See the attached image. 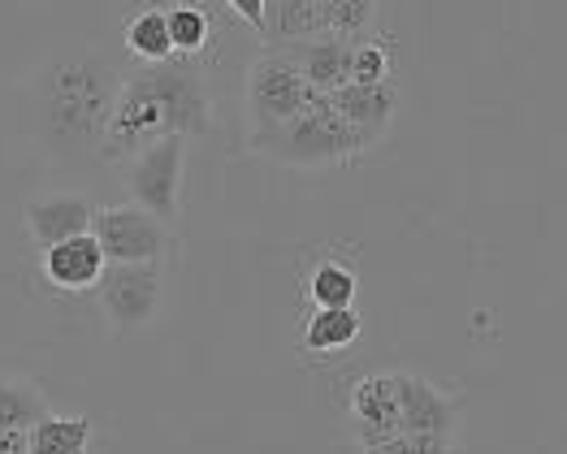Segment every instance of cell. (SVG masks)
<instances>
[{
  "label": "cell",
  "mask_w": 567,
  "mask_h": 454,
  "mask_svg": "<svg viewBox=\"0 0 567 454\" xmlns=\"http://www.w3.org/2000/svg\"><path fill=\"white\" fill-rule=\"evenodd\" d=\"M92 234L109 265H161L178 247L174 226H165L161 217L143 213L135 204L95 208Z\"/></svg>",
  "instance_id": "obj_6"
},
{
  "label": "cell",
  "mask_w": 567,
  "mask_h": 454,
  "mask_svg": "<svg viewBox=\"0 0 567 454\" xmlns=\"http://www.w3.org/2000/svg\"><path fill=\"white\" fill-rule=\"evenodd\" d=\"M394 74V52L381 40H355V52H351V83L355 87H373V83H390Z\"/></svg>",
  "instance_id": "obj_20"
},
{
  "label": "cell",
  "mask_w": 567,
  "mask_h": 454,
  "mask_svg": "<svg viewBox=\"0 0 567 454\" xmlns=\"http://www.w3.org/2000/svg\"><path fill=\"white\" fill-rule=\"evenodd\" d=\"M92 420L87 415H48L27 433L31 454H87L92 451Z\"/></svg>",
  "instance_id": "obj_17"
},
{
  "label": "cell",
  "mask_w": 567,
  "mask_h": 454,
  "mask_svg": "<svg viewBox=\"0 0 567 454\" xmlns=\"http://www.w3.org/2000/svg\"><path fill=\"white\" fill-rule=\"evenodd\" d=\"M355 290H360V277L342 260H321L317 269L308 272L312 308H355Z\"/></svg>",
  "instance_id": "obj_18"
},
{
  "label": "cell",
  "mask_w": 567,
  "mask_h": 454,
  "mask_svg": "<svg viewBox=\"0 0 567 454\" xmlns=\"http://www.w3.org/2000/svg\"><path fill=\"white\" fill-rule=\"evenodd\" d=\"M399 385V433H425V437H460V399L442 385L425 381L421 372H394Z\"/></svg>",
  "instance_id": "obj_8"
},
{
  "label": "cell",
  "mask_w": 567,
  "mask_h": 454,
  "mask_svg": "<svg viewBox=\"0 0 567 454\" xmlns=\"http://www.w3.org/2000/svg\"><path fill=\"white\" fill-rule=\"evenodd\" d=\"M230 13H235L238 22H247L256 35L265 31V0H221Z\"/></svg>",
  "instance_id": "obj_22"
},
{
  "label": "cell",
  "mask_w": 567,
  "mask_h": 454,
  "mask_svg": "<svg viewBox=\"0 0 567 454\" xmlns=\"http://www.w3.org/2000/svg\"><path fill=\"white\" fill-rule=\"evenodd\" d=\"M317 95H321V91L295 70V61L286 56L282 48H265V52L247 65V91H243V100H247V122H251L247 135H265V131L282 126L299 109H308Z\"/></svg>",
  "instance_id": "obj_4"
},
{
  "label": "cell",
  "mask_w": 567,
  "mask_h": 454,
  "mask_svg": "<svg viewBox=\"0 0 567 454\" xmlns=\"http://www.w3.org/2000/svg\"><path fill=\"white\" fill-rule=\"evenodd\" d=\"M360 333H364V320L355 308H312V317L303 320L299 347L308 355H338V351L355 347Z\"/></svg>",
  "instance_id": "obj_14"
},
{
  "label": "cell",
  "mask_w": 567,
  "mask_h": 454,
  "mask_svg": "<svg viewBox=\"0 0 567 454\" xmlns=\"http://www.w3.org/2000/svg\"><path fill=\"white\" fill-rule=\"evenodd\" d=\"M117 91L122 70L100 48H74L52 56L35 79V126L48 152L65 165L100 161Z\"/></svg>",
  "instance_id": "obj_2"
},
{
  "label": "cell",
  "mask_w": 567,
  "mask_h": 454,
  "mask_svg": "<svg viewBox=\"0 0 567 454\" xmlns=\"http://www.w3.org/2000/svg\"><path fill=\"white\" fill-rule=\"evenodd\" d=\"M122 169V186L131 195V204L161 217L165 226L178 221L183 213V174H187V138L169 135L152 147H143L140 156H131Z\"/></svg>",
  "instance_id": "obj_5"
},
{
  "label": "cell",
  "mask_w": 567,
  "mask_h": 454,
  "mask_svg": "<svg viewBox=\"0 0 567 454\" xmlns=\"http://www.w3.org/2000/svg\"><path fill=\"white\" fill-rule=\"evenodd\" d=\"M22 221H27V234L35 247H56L65 238H79V234H92L95 221V204L87 195H40V199H27L22 208Z\"/></svg>",
  "instance_id": "obj_11"
},
{
  "label": "cell",
  "mask_w": 567,
  "mask_h": 454,
  "mask_svg": "<svg viewBox=\"0 0 567 454\" xmlns=\"http://www.w3.org/2000/svg\"><path fill=\"white\" fill-rule=\"evenodd\" d=\"M44 390L27 376H0V433H31L40 420H48Z\"/></svg>",
  "instance_id": "obj_16"
},
{
  "label": "cell",
  "mask_w": 567,
  "mask_h": 454,
  "mask_svg": "<svg viewBox=\"0 0 567 454\" xmlns=\"http://www.w3.org/2000/svg\"><path fill=\"white\" fill-rule=\"evenodd\" d=\"M40 269H44L48 286H56V290H92V286H100L109 260H104L95 234H79V238L48 247L40 256Z\"/></svg>",
  "instance_id": "obj_13"
},
{
  "label": "cell",
  "mask_w": 567,
  "mask_h": 454,
  "mask_svg": "<svg viewBox=\"0 0 567 454\" xmlns=\"http://www.w3.org/2000/svg\"><path fill=\"white\" fill-rule=\"evenodd\" d=\"M100 308L117 333H140L161 312L165 269L161 265H109L100 277Z\"/></svg>",
  "instance_id": "obj_7"
},
{
  "label": "cell",
  "mask_w": 567,
  "mask_h": 454,
  "mask_svg": "<svg viewBox=\"0 0 567 454\" xmlns=\"http://www.w3.org/2000/svg\"><path fill=\"white\" fill-rule=\"evenodd\" d=\"M169 13V40H174V56H199L208 40H213V18L199 4H174Z\"/></svg>",
  "instance_id": "obj_19"
},
{
  "label": "cell",
  "mask_w": 567,
  "mask_h": 454,
  "mask_svg": "<svg viewBox=\"0 0 567 454\" xmlns=\"http://www.w3.org/2000/svg\"><path fill=\"white\" fill-rule=\"evenodd\" d=\"M247 152L269 165H282V169H338V165L360 161L369 147L342 122L330 95H317L290 122L265 131V135H247Z\"/></svg>",
  "instance_id": "obj_3"
},
{
  "label": "cell",
  "mask_w": 567,
  "mask_h": 454,
  "mask_svg": "<svg viewBox=\"0 0 567 454\" xmlns=\"http://www.w3.org/2000/svg\"><path fill=\"white\" fill-rule=\"evenodd\" d=\"M208 131H213V91L204 70H195L187 61L135 65L131 74H122L100 161L126 165L131 156H140L143 147L161 138H204Z\"/></svg>",
  "instance_id": "obj_1"
},
{
  "label": "cell",
  "mask_w": 567,
  "mask_h": 454,
  "mask_svg": "<svg viewBox=\"0 0 567 454\" xmlns=\"http://www.w3.org/2000/svg\"><path fill=\"white\" fill-rule=\"evenodd\" d=\"M360 454H460L455 437H425V433H394L378 446H364Z\"/></svg>",
  "instance_id": "obj_21"
},
{
  "label": "cell",
  "mask_w": 567,
  "mask_h": 454,
  "mask_svg": "<svg viewBox=\"0 0 567 454\" xmlns=\"http://www.w3.org/2000/svg\"><path fill=\"white\" fill-rule=\"evenodd\" d=\"M330 104L342 113V122L360 135V143L373 152V147L385 143V135H390L403 95H399V83H394V79H390V83H373V87H355V83H347L342 91H333Z\"/></svg>",
  "instance_id": "obj_9"
},
{
  "label": "cell",
  "mask_w": 567,
  "mask_h": 454,
  "mask_svg": "<svg viewBox=\"0 0 567 454\" xmlns=\"http://www.w3.org/2000/svg\"><path fill=\"white\" fill-rule=\"evenodd\" d=\"M351 433L355 446H378L399 433V385L394 372H364L351 385Z\"/></svg>",
  "instance_id": "obj_10"
},
{
  "label": "cell",
  "mask_w": 567,
  "mask_h": 454,
  "mask_svg": "<svg viewBox=\"0 0 567 454\" xmlns=\"http://www.w3.org/2000/svg\"><path fill=\"white\" fill-rule=\"evenodd\" d=\"M122 40H126V52H131L140 65H165V61H178V56H174V40H169V13H165V9H156V4L140 9V13L126 22Z\"/></svg>",
  "instance_id": "obj_15"
},
{
  "label": "cell",
  "mask_w": 567,
  "mask_h": 454,
  "mask_svg": "<svg viewBox=\"0 0 567 454\" xmlns=\"http://www.w3.org/2000/svg\"><path fill=\"white\" fill-rule=\"evenodd\" d=\"M282 52L321 95H333V91H342L351 83L355 40H347V35H321V40H303V44H282Z\"/></svg>",
  "instance_id": "obj_12"
},
{
  "label": "cell",
  "mask_w": 567,
  "mask_h": 454,
  "mask_svg": "<svg viewBox=\"0 0 567 454\" xmlns=\"http://www.w3.org/2000/svg\"><path fill=\"white\" fill-rule=\"evenodd\" d=\"M0 454H31L27 451V433H0Z\"/></svg>",
  "instance_id": "obj_23"
}]
</instances>
